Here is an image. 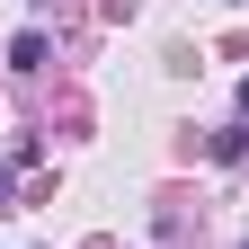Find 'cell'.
I'll list each match as a JSON object with an SVG mask.
<instances>
[{"label": "cell", "instance_id": "obj_1", "mask_svg": "<svg viewBox=\"0 0 249 249\" xmlns=\"http://www.w3.org/2000/svg\"><path fill=\"white\" fill-rule=\"evenodd\" d=\"M240 116H249V80H240Z\"/></svg>", "mask_w": 249, "mask_h": 249}]
</instances>
